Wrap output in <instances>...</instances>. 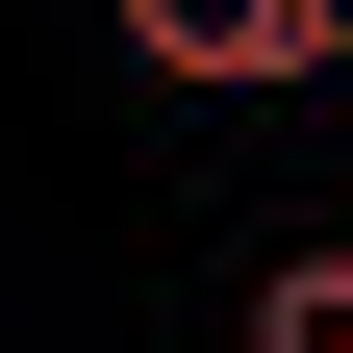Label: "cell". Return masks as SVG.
<instances>
[{"instance_id": "6da1fadb", "label": "cell", "mask_w": 353, "mask_h": 353, "mask_svg": "<svg viewBox=\"0 0 353 353\" xmlns=\"http://www.w3.org/2000/svg\"><path fill=\"white\" fill-rule=\"evenodd\" d=\"M126 51L202 76V101H278V76H328V51H353V0H126Z\"/></svg>"}, {"instance_id": "7a4b0ae2", "label": "cell", "mask_w": 353, "mask_h": 353, "mask_svg": "<svg viewBox=\"0 0 353 353\" xmlns=\"http://www.w3.org/2000/svg\"><path fill=\"white\" fill-rule=\"evenodd\" d=\"M252 353H353V228H303L278 278H252Z\"/></svg>"}]
</instances>
